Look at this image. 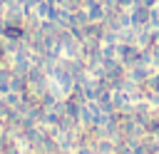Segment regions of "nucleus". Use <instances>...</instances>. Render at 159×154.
<instances>
[{
	"label": "nucleus",
	"instance_id": "nucleus-1",
	"mask_svg": "<svg viewBox=\"0 0 159 154\" xmlns=\"http://www.w3.org/2000/svg\"><path fill=\"white\" fill-rule=\"evenodd\" d=\"M5 35L12 37V40H17V37H22V30H20L17 25H7V27H5Z\"/></svg>",
	"mask_w": 159,
	"mask_h": 154
}]
</instances>
